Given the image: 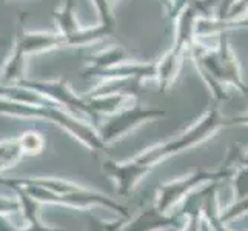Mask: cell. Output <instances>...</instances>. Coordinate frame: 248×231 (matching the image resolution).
Segmentation results:
<instances>
[{"instance_id": "cell-13", "label": "cell", "mask_w": 248, "mask_h": 231, "mask_svg": "<svg viewBox=\"0 0 248 231\" xmlns=\"http://www.w3.org/2000/svg\"><path fill=\"white\" fill-rule=\"evenodd\" d=\"M233 188L236 200L248 198V164H242L233 174Z\"/></svg>"}, {"instance_id": "cell-22", "label": "cell", "mask_w": 248, "mask_h": 231, "mask_svg": "<svg viewBox=\"0 0 248 231\" xmlns=\"http://www.w3.org/2000/svg\"><path fill=\"white\" fill-rule=\"evenodd\" d=\"M108 2H109V5H111V6H113V8H114V3L117 2V0H108Z\"/></svg>"}, {"instance_id": "cell-3", "label": "cell", "mask_w": 248, "mask_h": 231, "mask_svg": "<svg viewBox=\"0 0 248 231\" xmlns=\"http://www.w3.org/2000/svg\"><path fill=\"white\" fill-rule=\"evenodd\" d=\"M199 13L193 5H186L182 13L174 20V39L173 45L168 53L157 61V85L160 92H167L176 77L181 71L184 57L190 54L191 46L194 45L196 37V25L199 20Z\"/></svg>"}, {"instance_id": "cell-18", "label": "cell", "mask_w": 248, "mask_h": 231, "mask_svg": "<svg viewBox=\"0 0 248 231\" xmlns=\"http://www.w3.org/2000/svg\"><path fill=\"white\" fill-rule=\"evenodd\" d=\"M184 231H199V216H191L186 219Z\"/></svg>"}, {"instance_id": "cell-2", "label": "cell", "mask_w": 248, "mask_h": 231, "mask_svg": "<svg viewBox=\"0 0 248 231\" xmlns=\"http://www.w3.org/2000/svg\"><path fill=\"white\" fill-rule=\"evenodd\" d=\"M219 42L216 48H208L194 42L190 56L194 62L202 80L208 87L213 102L224 104L230 100L228 87L236 88L242 96L248 97V85L245 83L241 65L227 37V32L217 34Z\"/></svg>"}, {"instance_id": "cell-17", "label": "cell", "mask_w": 248, "mask_h": 231, "mask_svg": "<svg viewBox=\"0 0 248 231\" xmlns=\"http://www.w3.org/2000/svg\"><path fill=\"white\" fill-rule=\"evenodd\" d=\"M245 14H248V0H236V3L233 5L232 10H230L227 19H224V20L239 19V17H242Z\"/></svg>"}, {"instance_id": "cell-1", "label": "cell", "mask_w": 248, "mask_h": 231, "mask_svg": "<svg viewBox=\"0 0 248 231\" xmlns=\"http://www.w3.org/2000/svg\"><path fill=\"white\" fill-rule=\"evenodd\" d=\"M225 125H232V119L222 117L220 104L213 102L207 113L201 117V121H198L182 134H179L177 138L167 140L164 143H159L156 147L139 154L138 157L125 162V164L109 160L104 165V168L111 177H114L121 193L128 194L136 186V184L145 174L150 173L159 162L173 156V154L190 150L198 143H202L203 140L210 139L213 134H216Z\"/></svg>"}, {"instance_id": "cell-14", "label": "cell", "mask_w": 248, "mask_h": 231, "mask_svg": "<svg viewBox=\"0 0 248 231\" xmlns=\"http://www.w3.org/2000/svg\"><path fill=\"white\" fill-rule=\"evenodd\" d=\"M94 8H96L97 15H99V22L107 25V27L116 30V17L113 13V6L109 5L108 0H91Z\"/></svg>"}, {"instance_id": "cell-16", "label": "cell", "mask_w": 248, "mask_h": 231, "mask_svg": "<svg viewBox=\"0 0 248 231\" xmlns=\"http://www.w3.org/2000/svg\"><path fill=\"white\" fill-rule=\"evenodd\" d=\"M22 147L25 150H30V151H39L40 147H42L40 136L39 134H34V133L23 134V138H22Z\"/></svg>"}, {"instance_id": "cell-9", "label": "cell", "mask_w": 248, "mask_h": 231, "mask_svg": "<svg viewBox=\"0 0 248 231\" xmlns=\"http://www.w3.org/2000/svg\"><path fill=\"white\" fill-rule=\"evenodd\" d=\"M233 30H248V14L233 20H216V19H201L196 25V34L199 36H211L222 34Z\"/></svg>"}, {"instance_id": "cell-15", "label": "cell", "mask_w": 248, "mask_h": 231, "mask_svg": "<svg viewBox=\"0 0 248 231\" xmlns=\"http://www.w3.org/2000/svg\"><path fill=\"white\" fill-rule=\"evenodd\" d=\"M248 213V198H244V199H239L236 200L232 207L225 208V211L219 215V219L220 222H230L236 217H241L244 215Z\"/></svg>"}, {"instance_id": "cell-4", "label": "cell", "mask_w": 248, "mask_h": 231, "mask_svg": "<svg viewBox=\"0 0 248 231\" xmlns=\"http://www.w3.org/2000/svg\"><path fill=\"white\" fill-rule=\"evenodd\" d=\"M167 113L157 107H147L142 104H131L117 113L108 116V121L100 128V139L104 143H111L124 136L131 133L134 128H138L147 121H155V119L165 117Z\"/></svg>"}, {"instance_id": "cell-11", "label": "cell", "mask_w": 248, "mask_h": 231, "mask_svg": "<svg viewBox=\"0 0 248 231\" xmlns=\"http://www.w3.org/2000/svg\"><path fill=\"white\" fill-rule=\"evenodd\" d=\"M114 34V30L107 27L104 23H97L94 27H80L79 31H76L73 36L65 37V44L66 46H85V45H91L94 42H99L105 37H109Z\"/></svg>"}, {"instance_id": "cell-21", "label": "cell", "mask_w": 248, "mask_h": 231, "mask_svg": "<svg viewBox=\"0 0 248 231\" xmlns=\"http://www.w3.org/2000/svg\"><path fill=\"white\" fill-rule=\"evenodd\" d=\"M242 164H248V151L244 154V159H242Z\"/></svg>"}, {"instance_id": "cell-8", "label": "cell", "mask_w": 248, "mask_h": 231, "mask_svg": "<svg viewBox=\"0 0 248 231\" xmlns=\"http://www.w3.org/2000/svg\"><path fill=\"white\" fill-rule=\"evenodd\" d=\"M128 61H131L128 54L125 53V49L121 46L114 48H107L100 53H96L90 57H87V66L82 70V79L83 80H93L105 73L111 68H114L121 63H125Z\"/></svg>"}, {"instance_id": "cell-7", "label": "cell", "mask_w": 248, "mask_h": 231, "mask_svg": "<svg viewBox=\"0 0 248 231\" xmlns=\"http://www.w3.org/2000/svg\"><path fill=\"white\" fill-rule=\"evenodd\" d=\"M186 224V217L182 215L167 216L164 211H160L156 205L147 208L139 217H136L130 225L125 227L124 231H156L167 228H184Z\"/></svg>"}, {"instance_id": "cell-10", "label": "cell", "mask_w": 248, "mask_h": 231, "mask_svg": "<svg viewBox=\"0 0 248 231\" xmlns=\"http://www.w3.org/2000/svg\"><path fill=\"white\" fill-rule=\"evenodd\" d=\"M53 19L56 23V30L63 37H70L76 31L80 30V23L76 17V5L73 0H65L63 3L56 8L53 14Z\"/></svg>"}, {"instance_id": "cell-20", "label": "cell", "mask_w": 248, "mask_h": 231, "mask_svg": "<svg viewBox=\"0 0 248 231\" xmlns=\"http://www.w3.org/2000/svg\"><path fill=\"white\" fill-rule=\"evenodd\" d=\"M3 45H8V40L0 34V46H3Z\"/></svg>"}, {"instance_id": "cell-19", "label": "cell", "mask_w": 248, "mask_h": 231, "mask_svg": "<svg viewBox=\"0 0 248 231\" xmlns=\"http://www.w3.org/2000/svg\"><path fill=\"white\" fill-rule=\"evenodd\" d=\"M232 123H242V125H248V114L244 116H239V117H233L232 119Z\"/></svg>"}, {"instance_id": "cell-12", "label": "cell", "mask_w": 248, "mask_h": 231, "mask_svg": "<svg viewBox=\"0 0 248 231\" xmlns=\"http://www.w3.org/2000/svg\"><path fill=\"white\" fill-rule=\"evenodd\" d=\"M0 97H8V99L20 100V102H27V104H32V105H45V107L57 105L53 100H49L48 97L42 96V94L32 91V90L17 87V85H5L2 82H0Z\"/></svg>"}, {"instance_id": "cell-5", "label": "cell", "mask_w": 248, "mask_h": 231, "mask_svg": "<svg viewBox=\"0 0 248 231\" xmlns=\"http://www.w3.org/2000/svg\"><path fill=\"white\" fill-rule=\"evenodd\" d=\"M17 87H23L32 90L42 96L48 97L49 100H53L54 104H57L59 107H63L66 111H78V113H85L93 122H97L99 119L96 117V114L91 111V107L88 104V99L85 96H79L76 94L70 83H68L65 79H56V80H37V79H25L23 82H20Z\"/></svg>"}, {"instance_id": "cell-6", "label": "cell", "mask_w": 248, "mask_h": 231, "mask_svg": "<svg viewBox=\"0 0 248 231\" xmlns=\"http://www.w3.org/2000/svg\"><path fill=\"white\" fill-rule=\"evenodd\" d=\"M27 15H28L27 13H22L19 17V25H17V30L14 32L13 46L20 49L27 57L36 56V54H44V53H48V51H54V49L66 46L65 37L62 34H59L57 31L51 32V31L25 30L23 22H25V17Z\"/></svg>"}]
</instances>
